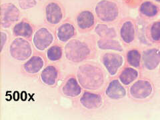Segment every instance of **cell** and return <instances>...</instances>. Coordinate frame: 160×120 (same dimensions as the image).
<instances>
[{
    "label": "cell",
    "instance_id": "obj_15",
    "mask_svg": "<svg viewBox=\"0 0 160 120\" xmlns=\"http://www.w3.org/2000/svg\"><path fill=\"white\" fill-rule=\"evenodd\" d=\"M44 66L43 59L38 56H32L24 63L23 69L27 73L35 74L38 73Z\"/></svg>",
    "mask_w": 160,
    "mask_h": 120
},
{
    "label": "cell",
    "instance_id": "obj_4",
    "mask_svg": "<svg viewBox=\"0 0 160 120\" xmlns=\"http://www.w3.org/2000/svg\"><path fill=\"white\" fill-rule=\"evenodd\" d=\"M96 12L98 18L103 22H111L118 16V9L116 3L108 1H102L98 3Z\"/></svg>",
    "mask_w": 160,
    "mask_h": 120
},
{
    "label": "cell",
    "instance_id": "obj_29",
    "mask_svg": "<svg viewBox=\"0 0 160 120\" xmlns=\"http://www.w3.org/2000/svg\"><path fill=\"white\" fill-rule=\"evenodd\" d=\"M156 1H158V2H160V0H156Z\"/></svg>",
    "mask_w": 160,
    "mask_h": 120
},
{
    "label": "cell",
    "instance_id": "obj_22",
    "mask_svg": "<svg viewBox=\"0 0 160 120\" xmlns=\"http://www.w3.org/2000/svg\"><path fill=\"white\" fill-rule=\"evenodd\" d=\"M46 55L49 61H59L62 57L63 48L60 45H54L48 49Z\"/></svg>",
    "mask_w": 160,
    "mask_h": 120
},
{
    "label": "cell",
    "instance_id": "obj_3",
    "mask_svg": "<svg viewBox=\"0 0 160 120\" xmlns=\"http://www.w3.org/2000/svg\"><path fill=\"white\" fill-rule=\"evenodd\" d=\"M9 53L15 59L24 61L32 56V46L26 39L21 38H16L10 45Z\"/></svg>",
    "mask_w": 160,
    "mask_h": 120
},
{
    "label": "cell",
    "instance_id": "obj_18",
    "mask_svg": "<svg viewBox=\"0 0 160 120\" xmlns=\"http://www.w3.org/2000/svg\"><path fill=\"white\" fill-rule=\"evenodd\" d=\"M77 22L79 28L82 29L89 28L94 23L93 15L89 11H83L79 14Z\"/></svg>",
    "mask_w": 160,
    "mask_h": 120
},
{
    "label": "cell",
    "instance_id": "obj_28",
    "mask_svg": "<svg viewBox=\"0 0 160 120\" xmlns=\"http://www.w3.org/2000/svg\"><path fill=\"white\" fill-rule=\"evenodd\" d=\"M6 39H7V36L6 34L3 33V32H2V51L3 49V46H4V44L6 42Z\"/></svg>",
    "mask_w": 160,
    "mask_h": 120
},
{
    "label": "cell",
    "instance_id": "obj_13",
    "mask_svg": "<svg viewBox=\"0 0 160 120\" xmlns=\"http://www.w3.org/2000/svg\"><path fill=\"white\" fill-rule=\"evenodd\" d=\"M106 93L109 98L113 99H121L126 94V89L117 79L113 80L109 84Z\"/></svg>",
    "mask_w": 160,
    "mask_h": 120
},
{
    "label": "cell",
    "instance_id": "obj_1",
    "mask_svg": "<svg viewBox=\"0 0 160 120\" xmlns=\"http://www.w3.org/2000/svg\"><path fill=\"white\" fill-rule=\"evenodd\" d=\"M77 76L79 83L88 89H97L103 82V73L100 69L90 65L80 66Z\"/></svg>",
    "mask_w": 160,
    "mask_h": 120
},
{
    "label": "cell",
    "instance_id": "obj_24",
    "mask_svg": "<svg viewBox=\"0 0 160 120\" xmlns=\"http://www.w3.org/2000/svg\"><path fill=\"white\" fill-rule=\"evenodd\" d=\"M96 32L100 37L102 38H114L116 37V32L113 29L108 28L105 25H98L96 28Z\"/></svg>",
    "mask_w": 160,
    "mask_h": 120
},
{
    "label": "cell",
    "instance_id": "obj_6",
    "mask_svg": "<svg viewBox=\"0 0 160 120\" xmlns=\"http://www.w3.org/2000/svg\"><path fill=\"white\" fill-rule=\"evenodd\" d=\"M19 17L18 9L12 3L3 4L2 6V26L8 28L18 21Z\"/></svg>",
    "mask_w": 160,
    "mask_h": 120
},
{
    "label": "cell",
    "instance_id": "obj_11",
    "mask_svg": "<svg viewBox=\"0 0 160 120\" xmlns=\"http://www.w3.org/2000/svg\"><path fill=\"white\" fill-rule=\"evenodd\" d=\"M63 93L69 98H76L82 93V88L77 79L74 77H70L67 79L62 88Z\"/></svg>",
    "mask_w": 160,
    "mask_h": 120
},
{
    "label": "cell",
    "instance_id": "obj_16",
    "mask_svg": "<svg viewBox=\"0 0 160 120\" xmlns=\"http://www.w3.org/2000/svg\"><path fill=\"white\" fill-rule=\"evenodd\" d=\"M75 35V28L73 25L66 23L60 26L57 32V36L61 42L66 43Z\"/></svg>",
    "mask_w": 160,
    "mask_h": 120
},
{
    "label": "cell",
    "instance_id": "obj_17",
    "mask_svg": "<svg viewBox=\"0 0 160 120\" xmlns=\"http://www.w3.org/2000/svg\"><path fill=\"white\" fill-rule=\"evenodd\" d=\"M13 32V34L17 37L30 38L33 34V28L28 23L22 22L14 26Z\"/></svg>",
    "mask_w": 160,
    "mask_h": 120
},
{
    "label": "cell",
    "instance_id": "obj_14",
    "mask_svg": "<svg viewBox=\"0 0 160 120\" xmlns=\"http://www.w3.org/2000/svg\"><path fill=\"white\" fill-rule=\"evenodd\" d=\"M58 78V69L53 66H48L41 73V79L46 86H52L56 83Z\"/></svg>",
    "mask_w": 160,
    "mask_h": 120
},
{
    "label": "cell",
    "instance_id": "obj_23",
    "mask_svg": "<svg viewBox=\"0 0 160 120\" xmlns=\"http://www.w3.org/2000/svg\"><path fill=\"white\" fill-rule=\"evenodd\" d=\"M141 55L137 49H132L128 52L127 59L129 65L134 68H138L140 65Z\"/></svg>",
    "mask_w": 160,
    "mask_h": 120
},
{
    "label": "cell",
    "instance_id": "obj_10",
    "mask_svg": "<svg viewBox=\"0 0 160 120\" xmlns=\"http://www.w3.org/2000/svg\"><path fill=\"white\" fill-rule=\"evenodd\" d=\"M80 103L82 106L87 109H96L102 106V97L98 94L85 92L80 99Z\"/></svg>",
    "mask_w": 160,
    "mask_h": 120
},
{
    "label": "cell",
    "instance_id": "obj_8",
    "mask_svg": "<svg viewBox=\"0 0 160 120\" xmlns=\"http://www.w3.org/2000/svg\"><path fill=\"white\" fill-rule=\"evenodd\" d=\"M102 61L109 73L112 76H114L119 68L122 66L123 59L119 54L107 53L103 56Z\"/></svg>",
    "mask_w": 160,
    "mask_h": 120
},
{
    "label": "cell",
    "instance_id": "obj_20",
    "mask_svg": "<svg viewBox=\"0 0 160 120\" xmlns=\"http://www.w3.org/2000/svg\"><path fill=\"white\" fill-rule=\"evenodd\" d=\"M138 76V72L131 68H125L119 76V79L124 85H129L136 80Z\"/></svg>",
    "mask_w": 160,
    "mask_h": 120
},
{
    "label": "cell",
    "instance_id": "obj_26",
    "mask_svg": "<svg viewBox=\"0 0 160 120\" xmlns=\"http://www.w3.org/2000/svg\"><path fill=\"white\" fill-rule=\"evenodd\" d=\"M151 36L155 41H158L160 39V22L153 24L151 29Z\"/></svg>",
    "mask_w": 160,
    "mask_h": 120
},
{
    "label": "cell",
    "instance_id": "obj_7",
    "mask_svg": "<svg viewBox=\"0 0 160 120\" xmlns=\"http://www.w3.org/2000/svg\"><path fill=\"white\" fill-rule=\"evenodd\" d=\"M129 92L133 98L144 99L152 93V86L151 83L146 80H139L132 85Z\"/></svg>",
    "mask_w": 160,
    "mask_h": 120
},
{
    "label": "cell",
    "instance_id": "obj_21",
    "mask_svg": "<svg viewBox=\"0 0 160 120\" xmlns=\"http://www.w3.org/2000/svg\"><path fill=\"white\" fill-rule=\"evenodd\" d=\"M98 47L102 49H112L115 51L122 52L123 48L118 42L113 39H102L98 42Z\"/></svg>",
    "mask_w": 160,
    "mask_h": 120
},
{
    "label": "cell",
    "instance_id": "obj_2",
    "mask_svg": "<svg viewBox=\"0 0 160 120\" xmlns=\"http://www.w3.org/2000/svg\"><path fill=\"white\" fill-rule=\"evenodd\" d=\"M90 53L88 45L78 39L69 42L65 47V55L70 62H81L86 59Z\"/></svg>",
    "mask_w": 160,
    "mask_h": 120
},
{
    "label": "cell",
    "instance_id": "obj_5",
    "mask_svg": "<svg viewBox=\"0 0 160 120\" xmlns=\"http://www.w3.org/2000/svg\"><path fill=\"white\" fill-rule=\"evenodd\" d=\"M53 41V34L45 28L39 29L35 33L33 38V46L39 51H43L47 49L52 43Z\"/></svg>",
    "mask_w": 160,
    "mask_h": 120
},
{
    "label": "cell",
    "instance_id": "obj_19",
    "mask_svg": "<svg viewBox=\"0 0 160 120\" xmlns=\"http://www.w3.org/2000/svg\"><path fill=\"white\" fill-rule=\"evenodd\" d=\"M121 37L126 43L132 42L135 38V29L133 24L131 22H125L121 29Z\"/></svg>",
    "mask_w": 160,
    "mask_h": 120
},
{
    "label": "cell",
    "instance_id": "obj_12",
    "mask_svg": "<svg viewBox=\"0 0 160 120\" xmlns=\"http://www.w3.org/2000/svg\"><path fill=\"white\" fill-rule=\"evenodd\" d=\"M46 19L49 23L57 24L61 21L63 13L61 8L56 3H49L47 5L46 9Z\"/></svg>",
    "mask_w": 160,
    "mask_h": 120
},
{
    "label": "cell",
    "instance_id": "obj_9",
    "mask_svg": "<svg viewBox=\"0 0 160 120\" xmlns=\"http://www.w3.org/2000/svg\"><path fill=\"white\" fill-rule=\"evenodd\" d=\"M160 62V52L158 49H149L143 53V66L149 70L156 68Z\"/></svg>",
    "mask_w": 160,
    "mask_h": 120
},
{
    "label": "cell",
    "instance_id": "obj_27",
    "mask_svg": "<svg viewBox=\"0 0 160 120\" xmlns=\"http://www.w3.org/2000/svg\"><path fill=\"white\" fill-rule=\"evenodd\" d=\"M19 6L23 9L31 8L36 5L35 0H19Z\"/></svg>",
    "mask_w": 160,
    "mask_h": 120
},
{
    "label": "cell",
    "instance_id": "obj_25",
    "mask_svg": "<svg viewBox=\"0 0 160 120\" xmlns=\"http://www.w3.org/2000/svg\"><path fill=\"white\" fill-rule=\"evenodd\" d=\"M140 11L145 16L152 17L157 13L158 9L151 2H146L142 3L141 8H140Z\"/></svg>",
    "mask_w": 160,
    "mask_h": 120
}]
</instances>
